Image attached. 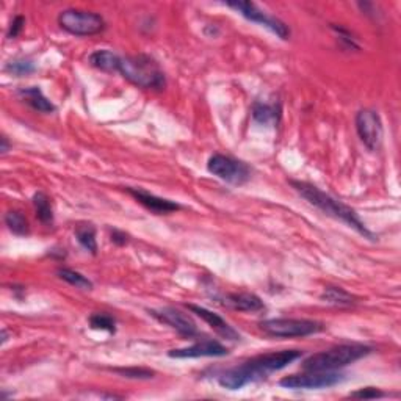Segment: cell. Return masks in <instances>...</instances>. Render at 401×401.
<instances>
[{
    "instance_id": "1",
    "label": "cell",
    "mask_w": 401,
    "mask_h": 401,
    "mask_svg": "<svg viewBox=\"0 0 401 401\" xmlns=\"http://www.w3.org/2000/svg\"><path fill=\"white\" fill-rule=\"evenodd\" d=\"M303 353L300 349H282L278 353H267L252 357V359L240 364L237 367L226 370L218 378L221 388L228 390H240L246 384L256 383L259 379L267 378L273 371L286 368L289 364L300 359Z\"/></svg>"
},
{
    "instance_id": "2",
    "label": "cell",
    "mask_w": 401,
    "mask_h": 401,
    "mask_svg": "<svg viewBox=\"0 0 401 401\" xmlns=\"http://www.w3.org/2000/svg\"><path fill=\"white\" fill-rule=\"evenodd\" d=\"M290 185L295 188V192L298 194H301L303 198L309 204H312L313 207L322 210L325 215L345 223L347 226H349V228H353L357 234H361L364 238H368L371 242H376L378 240V237L367 228L366 223L359 218V215L356 214V210L348 207L347 204L332 198L331 194L322 192L318 187L309 184V182L290 180Z\"/></svg>"
},
{
    "instance_id": "3",
    "label": "cell",
    "mask_w": 401,
    "mask_h": 401,
    "mask_svg": "<svg viewBox=\"0 0 401 401\" xmlns=\"http://www.w3.org/2000/svg\"><path fill=\"white\" fill-rule=\"evenodd\" d=\"M120 74L143 90H165L166 77L160 64L149 55L121 57Z\"/></svg>"
},
{
    "instance_id": "4",
    "label": "cell",
    "mask_w": 401,
    "mask_h": 401,
    "mask_svg": "<svg viewBox=\"0 0 401 401\" xmlns=\"http://www.w3.org/2000/svg\"><path fill=\"white\" fill-rule=\"evenodd\" d=\"M371 353V348L361 344L337 345L320 351L304 359L301 367L304 371H332L344 368L349 364L362 359Z\"/></svg>"
},
{
    "instance_id": "5",
    "label": "cell",
    "mask_w": 401,
    "mask_h": 401,
    "mask_svg": "<svg viewBox=\"0 0 401 401\" xmlns=\"http://www.w3.org/2000/svg\"><path fill=\"white\" fill-rule=\"evenodd\" d=\"M260 330L269 337L276 339H291V337H308L325 331V325L308 318H269L264 320Z\"/></svg>"
},
{
    "instance_id": "6",
    "label": "cell",
    "mask_w": 401,
    "mask_h": 401,
    "mask_svg": "<svg viewBox=\"0 0 401 401\" xmlns=\"http://www.w3.org/2000/svg\"><path fill=\"white\" fill-rule=\"evenodd\" d=\"M58 25L74 36H93L105 30V19L98 13L85 10H64L58 14Z\"/></svg>"
},
{
    "instance_id": "7",
    "label": "cell",
    "mask_w": 401,
    "mask_h": 401,
    "mask_svg": "<svg viewBox=\"0 0 401 401\" xmlns=\"http://www.w3.org/2000/svg\"><path fill=\"white\" fill-rule=\"evenodd\" d=\"M207 170L218 179L228 182L231 185H243L251 179V168L242 160L231 156L214 154L209 158Z\"/></svg>"
},
{
    "instance_id": "8",
    "label": "cell",
    "mask_w": 401,
    "mask_h": 401,
    "mask_svg": "<svg viewBox=\"0 0 401 401\" xmlns=\"http://www.w3.org/2000/svg\"><path fill=\"white\" fill-rule=\"evenodd\" d=\"M345 381V376L337 370L332 371H306L301 375H289L279 381L281 388L291 390H312V389H327L334 388Z\"/></svg>"
},
{
    "instance_id": "9",
    "label": "cell",
    "mask_w": 401,
    "mask_h": 401,
    "mask_svg": "<svg viewBox=\"0 0 401 401\" xmlns=\"http://www.w3.org/2000/svg\"><path fill=\"white\" fill-rule=\"evenodd\" d=\"M226 5L229 8L236 10L237 13L242 14V16L248 21H251L254 24H259L262 27L268 28L269 32L274 33L278 38L281 40H289L290 38V28L286 23H282L281 19L269 16L265 11H262L260 8H257L256 4L252 2H242V0H237V2H226Z\"/></svg>"
},
{
    "instance_id": "10",
    "label": "cell",
    "mask_w": 401,
    "mask_h": 401,
    "mask_svg": "<svg viewBox=\"0 0 401 401\" xmlns=\"http://www.w3.org/2000/svg\"><path fill=\"white\" fill-rule=\"evenodd\" d=\"M356 132L368 151H378L381 148L384 138L381 116L378 115V112L371 110V108H364L356 115Z\"/></svg>"
},
{
    "instance_id": "11",
    "label": "cell",
    "mask_w": 401,
    "mask_h": 401,
    "mask_svg": "<svg viewBox=\"0 0 401 401\" xmlns=\"http://www.w3.org/2000/svg\"><path fill=\"white\" fill-rule=\"evenodd\" d=\"M149 315L158 320L160 323L170 326L171 330L178 331L184 337H194L198 334V326L194 320L188 313L180 312L174 308H162V309H149Z\"/></svg>"
},
{
    "instance_id": "12",
    "label": "cell",
    "mask_w": 401,
    "mask_h": 401,
    "mask_svg": "<svg viewBox=\"0 0 401 401\" xmlns=\"http://www.w3.org/2000/svg\"><path fill=\"white\" fill-rule=\"evenodd\" d=\"M229 349L226 348L224 345H221L220 342L212 340V339H206V340H199L196 344L190 345L187 348H178V349H171L168 356L174 357V359H194V357H221V356H228Z\"/></svg>"
},
{
    "instance_id": "13",
    "label": "cell",
    "mask_w": 401,
    "mask_h": 401,
    "mask_svg": "<svg viewBox=\"0 0 401 401\" xmlns=\"http://www.w3.org/2000/svg\"><path fill=\"white\" fill-rule=\"evenodd\" d=\"M126 192L132 196V198L140 202L143 207H146L148 210H151L152 214L156 215H166V214H171V212H176V210H180V204L174 202L171 199H165V198H160V196L152 194L149 192H146L143 188H132V187H127Z\"/></svg>"
},
{
    "instance_id": "14",
    "label": "cell",
    "mask_w": 401,
    "mask_h": 401,
    "mask_svg": "<svg viewBox=\"0 0 401 401\" xmlns=\"http://www.w3.org/2000/svg\"><path fill=\"white\" fill-rule=\"evenodd\" d=\"M187 308L192 310L193 313H196L199 318H202L204 322H206L210 327L215 332H218L221 335V337L228 339V340H240V334L238 331H236L234 327H232L228 322H226L224 318H221L218 313L209 310L206 308H201V306H196V304H187Z\"/></svg>"
},
{
    "instance_id": "15",
    "label": "cell",
    "mask_w": 401,
    "mask_h": 401,
    "mask_svg": "<svg viewBox=\"0 0 401 401\" xmlns=\"http://www.w3.org/2000/svg\"><path fill=\"white\" fill-rule=\"evenodd\" d=\"M221 301L224 306H228V308L240 312H259L265 309L264 301H262L257 295L248 294V291H242V294H229L223 296Z\"/></svg>"
},
{
    "instance_id": "16",
    "label": "cell",
    "mask_w": 401,
    "mask_h": 401,
    "mask_svg": "<svg viewBox=\"0 0 401 401\" xmlns=\"http://www.w3.org/2000/svg\"><path fill=\"white\" fill-rule=\"evenodd\" d=\"M18 96L23 99L27 105H30L33 110L40 113H54L57 107L50 102L40 86H28V88H19Z\"/></svg>"
},
{
    "instance_id": "17",
    "label": "cell",
    "mask_w": 401,
    "mask_h": 401,
    "mask_svg": "<svg viewBox=\"0 0 401 401\" xmlns=\"http://www.w3.org/2000/svg\"><path fill=\"white\" fill-rule=\"evenodd\" d=\"M252 120L262 126H278L281 120V107L267 102H256L252 105Z\"/></svg>"
},
{
    "instance_id": "18",
    "label": "cell",
    "mask_w": 401,
    "mask_h": 401,
    "mask_svg": "<svg viewBox=\"0 0 401 401\" xmlns=\"http://www.w3.org/2000/svg\"><path fill=\"white\" fill-rule=\"evenodd\" d=\"M120 62H121V57L107 49L96 50V52H93L88 57V63L91 64V66L99 71H104V72H118Z\"/></svg>"
},
{
    "instance_id": "19",
    "label": "cell",
    "mask_w": 401,
    "mask_h": 401,
    "mask_svg": "<svg viewBox=\"0 0 401 401\" xmlns=\"http://www.w3.org/2000/svg\"><path fill=\"white\" fill-rule=\"evenodd\" d=\"M33 207H35V212L36 216H38V220L50 226L54 223V209H52V204H50L49 196L45 192H38L33 194Z\"/></svg>"
},
{
    "instance_id": "20",
    "label": "cell",
    "mask_w": 401,
    "mask_h": 401,
    "mask_svg": "<svg viewBox=\"0 0 401 401\" xmlns=\"http://www.w3.org/2000/svg\"><path fill=\"white\" fill-rule=\"evenodd\" d=\"M77 242L82 245L86 251L91 252L93 256L98 254V240H96V229L91 224H79L76 228Z\"/></svg>"
},
{
    "instance_id": "21",
    "label": "cell",
    "mask_w": 401,
    "mask_h": 401,
    "mask_svg": "<svg viewBox=\"0 0 401 401\" xmlns=\"http://www.w3.org/2000/svg\"><path fill=\"white\" fill-rule=\"evenodd\" d=\"M5 224L14 236H28L30 234V224L19 210H10L5 214Z\"/></svg>"
},
{
    "instance_id": "22",
    "label": "cell",
    "mask_w": 401,
    "mask_h": 401,
    "mask_svg": "<svg viewBox=\"0 0 401 401\" xmlns=\"http://www.w3.org/2000/svg\"><path fill=\"white\" fill-rule=\"evenodd\" d=\"M322 300L332 306H351L356 303V296L342 287H326L322 294Z\"/></svg>"
},
{
    "instance_id": "23",
    "label": "cell",
    "mask_w": 401,
    "mask_h": 401,
    "mask_svg": "<svg viewBox=\"0 0 401 401\" xmlns=\"http://www.w3.org/2000/svg\"><path fill=\"white\" fill-rule=\"evenodd\" d=\"M57 274L62 281L68 282L69 286L76 287V289H80V290H91L93 289V282L88 278H86V276H83L82 273L76 272V269L60 268L57 272Z\"/></svg>"
},
{
    "instance_id": "24",
    "label": "cell",
    "mask_w": 401,
    "mask_h": 401,
    "mask_svg": "<svg viewBox=\"0 0 401 401\" xmlns=\"http://www.w3.org/2000/svg\"><path fill=\"white\" fill-rule=\"evenodd\" d=\"M5 71L10 72L11 76L25 77L33 74L36 71V66L30 58H14V60L5 64Z\"/></svg>"
},
{
    "instance_id": "25",
    "label": "cell",
    "mask_w": 401,
    "mask_h": 401,
    "mask_svg": "<svg viewBox=\"0 0 401 401\" xmlns=\"http://www.w3.org/2000/svg\"><path fill=\"white\" fill-rule=\"evenodd\" d=\"M88 322L93 330L96 331H107L110 334L116 332V320L108 313H93Z\"/></svg>"
},
{
    "instance_id": "26",
    "label": "cell",
    "mask_w": 401,
    "mask_h": 401,
    "mask_svg": "<svg viewBox=\"0 0 401 401\" xmlns=\"http://www.w3.org/2000/svg\"><path fill=\"white\" fill-rule=\"evenodd\" d=\"M115 373L121 375L122 378L129 379H151L154 378L156 371L149 368H138V367H127V368H113Z\"/></svg>"
},
{
    "instance_id": "27",
    "label": "cell",
    "mask_w": 401,
    "mask_h": 401,
    "mask_svg": "<svg viewBox=\"0 0 401 401\" xmlns=\"http://www.w3.org/2000/svg\"><path fill=\"white\" fill-rule=\"evenodd\" d=\"M24 25H25V18L24 16H21V14H18V16H14L13 21H11V24H10L8 33H6V36H8V40L16 38V36L24 30Z\"/></svg>"
},
{
    "instance_id": "28",
    "label": "cell",
    "mask_w": 401,
    "mask_h": 401,
    "mask_svg": "<svg viewBox=\"0 0 401 401\" xmlns=\"http://www.w3.org/2000/svg\"><path fill=\"white\" fill-rule=\"evenodd\" d=\"M349 397L351 398H383L385 397V393L376 388H366V389L349 393Z\"/></svg>"
},
{
    "instance_id": "29",
    "label": "cell",
    "mask_w": 401,
    "mask_h": 401,
    "mask_svg": "<svg viewBox=\"0 0 401 401\" xmlns=\"http://www.w3.org/2000/svg\"><path fill=\"white\" fill-rule=\"evenodd\" d=\"M112 242L115 245H126L129 242V236L126 234V232H122V231H118V229H113L112 231Z\"/></svg>"
},
{
    "instance_id": "30",
    "label": "cell",
    "mask_w": 401,
    "mask_h": 401,
    "mask_svg": "<svg viewBox=\"0 0 401 401\" xmlns=\"http://www.w3.org/2000/svg\"><path fill=\"white\" fill-rule=\"evenodd\" d=\"M0 143H2V144H0V152H2V154L5 156V154H6V152H8V151H10V143H8V138H6L5 135H2V138H0Z\"/></svg>"
},
{
    "instance_id": "31",
    "label": "cell",
    "mask_w": 401,
    "mask_h": 401,
    "mask_svg": "<svg viewBox=\"0 0 401 401\" xmlns=\"http://www.w3.org/2000/svg\"><path fill=\"white\" fill-rule=\"evenodd\" d=\"M6 340H8V332H6V330L4 327V330H2V345L6 344Z\"/></svg>"
}]
</instances>
